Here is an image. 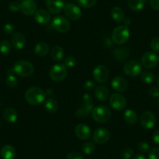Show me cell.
I'll return each mask as SVG.
<instances>
[{"mask_svg": "<svg viewBox=\"0 0 159 159\" xmlns=\"http://www.w3.org/2000/svg\"><path fill=\"white\" fill-rule=\"evenodd\" d=\"M149 159H159V148H154L150 151L148 154Z\"/></svg>", "mask_w": 159, "mask_h": 159, "instance_id": "cell-41", "label": "cell"}, {"mask_svg": "<svg viewBox=\"0 0 159 159\" xmlns=\"http://www.w3.org/2000/svg\"><path fill=\"white\" fill-rule=\"evenodd\" d=\"M134 155V150L130 148H126L121 153V157L123 159H130Z\"/></svg>", "mask_w": 159, "mask_h": 159, "instance_id": "cell-36", "label": "cell"}, {"mask_svg": "<svg viewBox=\"0 0 159 159\" xmlns=\"http://www.w3.org/2000/svg\"><path fill=\"white\" fill-rule=\"evenodd\" d=\"M158 62L157 55L152 52H147L141 57V65L145 69H153Z\"/></svg>", "mask_w": 159, "mask_h": 159, "instance_id": "cell-9", "label": "cell"}, {"mask_svg": "<svg viewBox=\"0 0 159 159\" xmlns=\"http://www.w3.org/2000/svg\"><path fill=\"white\" fill-rule=\"evenodd\" d=\"M158 105H159V101H158Z\"/></svg>", "mask_w": 159, "mask_h": 159, "instance_id": "cell-54", "label": "cell"}, {"mask_svg": "<svg viewBox=\"0 0 159 159\" xmlns=\"http://www.w3.org/2000/svg\"><path fill=\"white\" fill-rule=\"evenodd\" d=\"M6 84L9 88H14L17 86L18 80L14 75H10L7 76V80H6Z\"/></svg>", "mask_w": 159, "mask_h": 159, "instance_id": "cell-35", "label": "cell"}, {"mask_svg": "<svg viewBox=\"0 0 159 159\" xmlns=\"http://www.w3.org/2000/svg\"><path fill=\"white\" fill-rule=\"evenodd\" d=\"M11 51V45L7 40H4L0 42V52L2 55H8Z\"/></svg>", "mask_w": 159, "mask_h": 159, "instance_id": "cell-32", "label": "cell"}, {"mask_svg": "<svg viewBox=\"0 0 159 159\" xmlns=\"http://www.w3.org/2000/svg\"><path fill=\"white\" fill-rule=\"evenodd\" d=\"M67 69L63 64H56L49 70V76L52 80L56 82L62 81L66 77Z\"/></svg>", "mask_w": 159, "mask_h": 159, "instance_id": "cell-5", "label": "cell"}, {"mask_svg": "<svg viewBox=\"0 0 159 159\" xmlns=\"http://www.w3.org/2000/svg\"><path fill=\"white\" fill-rule=\"evenodd\" d=\"M156 123V117L153 112L150 111H143L140 116V124L144 129H152Z\"/></svg>", "mask_w": 159, "mask_h": 159, "instance_id": "cell-11", "label": "cell"}, {"mask_svg": "<svg viewBox=\"0 0 159 159\" xmlns=\"http://www.w3.org/2000/svg\"><path fill=\"white\" fill-rule=\"evenodd\" d=\"M66 159H84V157L81 154L76 152V151H73V152H70L67 154Z\"/></svg>", "mask_w": 159, "mask_h": 159, "instance_id": "cell-42", "label": "cell"}, {"mask_svg": "<svg viewBox=\"0 0 159 159\" xmlns=\"http://www.w3.org/2000/svg\"><path fill=\"white\" fill-rule=\"evenodd\" d=\"M3 30L7 34H12L15 30V27L11 24H7L4 26Z\"/></svg>", "mask_w": 159, "mask_h": 159, "instance_id": "cell-44", "label": "cell"}, {"mask_svg": "<svg viewBox=\"0 0 159 159\" xmlns=\"http://www.w3.org/2000/svg\"><path fill=\"white\" fill-rule=\"evenodd\" d=\"M9 9L11 12H13V13H16V12L20 11L21 10V3H20L19 2H12L9 5Z\"/></svg>", "mask_w": 159, "mask_h": 159, "instance_id": "cell-39", "label": "cell"}, {"mask_svg": "<svg viewBox=\"0 0 159 159\" xmlns=\"http://www.w3.org/2000/svg\"><path fill=\"white\" fill-rule=\"evenodd\" d=\"M123 23H124V25L127 27L128 25H129V24H130L131 20L129 19V17H126V18H125V20H124V21H123Z\"/></svg>", "mask_w": 159, "mask_h": 159, "instance_id": "cell-48", "label": "cell"}, {"mask_svg": "<svg viewBox=\"0 0 159 159\" xmlns=\"http://www.w3.org/2000/svg\"><path fill=\"white\" fill-rule=\"evenodd\" d=\"M110 138V133L106 128H98L93 134V140L96 143L103 144Z\"/></svg>", "mask_w": 159, "mask_h": 159, "instance_id": "cell-14", "label": "cell"}, {"mask_svg": "<svg viewBox=\"0 0 159 159\" xmlns=\"http://www.w3.org/2000/svg\"><path fill=\"white\" fill-rule=\"evenodd\" d=\"M45 108L48 112L54 113L59 109V103L56 99L49 98L47 99L46 102H45Z\"/></svg>", "mask_w": 159, "mask_h": 159, "instance_id": "cell-30", "label": "cell"}, {"mask_svg": "<svg viewBox=\"0 0 159 159\" xmlns=\"http://www.w3.org/2000/svg\"><path fill=\"white\" fill-rule=\"evenodd\" d=\"M140 79H141L142 81L145 84H151L155 79V76H154V73L151 71H145L141 73V76H140Z\"/></svg>", "mask_w": 159, "mask_h": 159, "instance_id": "cell-31", "label": "cell"}, {"mask_svg": "<svg viewBox=\"0 0 159 159\" xmlns=\"http://www.w3.org/2000/svg\"><path fill=\"white\" fill-rule=\"evenodd\" d=\"M95 144L92 142H87V143H84L81 147V150L84 154H91L95 151Z\"/></svg>", "mask_w": 159, "mask_h": 159, "instance_id": "cell-33", "label": "cell"}, {"mask_svg": "<svg viewBox=\"0 0 159 159\" xmlns=\"http://www.w3.org/2000/svg\"><path fill=\"white\" fill-rule=\"evenodd\" d=\"M64 13L69 19L72 20H77L81 16V10L77 6L68 3L64 7Z\"/></svg>", "mask_w": 159, "mask_h": 159, "instance_id": "cell-13", "label": "cell"}, {"mask_svg": "<svg viewBox=\"0 0 159 159\" xmlns=\"http://www.w3.org/2000/svg\"><path fill=\"white\" fill-rule=\"evenodd\" d=\"M1 157L3 159H14L16 157V150L11 145H5L0 151Z\"/></svg>", "mask_w": 159, "mask_h": 159, "instance_id": "cell-22", "label": "cell"}, {"mask_svg": "<svg viewBox=\"0 0 159 159\" xmlns=\"http://www.w3.org/2000/svg\"><path fill=\"white\" fill-rule=\"evenodd\" d=\"M111 16L112 19L114 20L116 22L118 23H122L125 20V14L123 10H122L120 7H116L112 8L111 11Z\"/></svg>", "mask_w": 159, "mask_h": 159, "instance_id": "cell-25", "label": "cell"}, {"mask_svg": "<svg viewBox=\"0 0 159 159\" xmlns=\"http://www.w3.org/2000/svg\"><path fill=\"white\" fill-rule=\"evenodd\" d=\"M129 35H130V32L128 27L125 25H120L116 27L113 30L112 34H111V39L113 42L116 44L122 45L127 42Z\"/></svg>", "mask_w": 159, "mask_h": 159, "instance_id": "cell-2", "label": "cell"}, {"mask_svg": "<svg viewBox=\"0 0 159 159\" xmlns=\"http://www.w3.org/2000/svg\"><path fill=\"white\" fill-rule=\"evenodd\" d=\"M157 85H158V87H159V75H158V77H157Z\"/></svg>", "mask_w": 159, "mask_h": 159, "instance_id": "cell-52", "label": "cell"}, {"mask_svg": "<svg viewBox=\"0 0 159 159\" xmlns=\"http://www.w3.org/2000/svg\"><path fill=\"white\" fill-rule=\"evenodd\" d=\"M15 73L20 76L27 77L30 76L34 73V66L30 62L25 60H20L16 62L13 66Z\"/></svg>", "mask_w": 159, "mask_h": 159, "instance_id": "cell-4", "label": "cell"}, {"mask_svg": "<svg viewBox=\"0 0 159 159\" xmlns=\"http://www.w3.org/2000/svg\"><path fill=\"white\" fill-rule=\"evenodd\" d=\"M11 43L13 46L16 49H22L26 44V38L24 34L20 32L15 33L11 38Z\"/></svg>", "mask_w": 159, "mask_h": 159, "instance_id": "cell-19", "label": "cell"}, {"mask_svg": "<svg viewBox=\"0 0 159 159\" xmlns=\"http://www.w3.org/2000/svg\"><path fill=\"white\" fill-rule=\"evenodd\" d=\"M45 92L38 87H31L25 92V98L32 105H39L45 101Z\"/></svg>", "mask_w": 159, "mask_h": 159, "instance_id": "cell-1", "label": "cell"}, {"mask_svg": "<svg viewBox=\"0 0 159 159\" xmlns=\"http://www.w3.org/2000/svg\"><path fill=\"white\" fill-rule=\"evenodd\" d=\"M94 87H95V83H94V81H93V80H88V81L85 82L84 89L87 90V91H91V90L94 89Z\"/></svg>", "mask_w": 159, "mask_h": 159, "instance_id": "cell-45", "label": "cell"}, {"mask_svg": "<svg viewBox=\"0 0 159 159\" xmlns=\"http://www.w3.org/2000/svg\"><path fill=\"white\" fill-rule=\"evenodd\" d=\"M133 159H146V157L143 155V154H137Z\"/></svg>", "mask_w": 159, "mask_h": 159, "instance_id": "cell-49", "label": "cell"}, {"mask_svg": "<svg viewBox=\"0 0 159 159\" xmlns=\"http://www.w3.org/2000/svg\"><path fill=\"white\" fill-rule=\"evenodd\" d=\"M148 93L153 98L159 97V88L157 87H151L148 90Z\"/></svg>", "mask_w": 159, "mask_h": 159, "instance_id": "cell-43", "label": "cell"}, {"mask_svg": "<svg viewBox=\"0 0 159 159\" xmlns=\"http://www.w3.org/2000/svg\"><path fill=\"white\" fill-rule=\"evenodd\" d=\"M77 2L83 8L89 9L95 5L97 0H77Z\"/></svg>", "mask_w": 159, "mask_h": 159, "instance_id": "cell-34", "label": "cell"}, {"mask_svg": "<svg viewBox=\"0 0 159 159\" xmlns=\"http://www.w3.org/2000/svg\"><path fill=\"white\" fill-rule=\"evenodd\" d=\"M93 102L90 94H87L84 96V102L81 107L78 108L76 111V116L78 118H84L88 116L93 110Z\"/></svg>", "mask_w": 159, "mask_h": 159, "instance_id": "cell-6", "label": "cell"}, {"mask_svg": "<svg viewBox=\"0 0 159 159\" xmlns=\"http://www.w3.org/2000/svg\"><path fill=\"white\" fill-rule=\"evenodd\" d=\"M37 10V2L35 0H23L21 2V11L27 16L34 14Z\"/></svg>", "mask_w": 159, "mask_h": 159, "instance_id": "cell-16", "label": "cell"}, {"mask_svg": "<svg viewBox=\"0 0 159 159\" xmlns=\"http://www.w3.org/2000/svg\"><path fill=\"white\" fill-rule=\"evenodd\" d=\"M3 117L8 123H13L17 120L18 114L13 108H7L3 111Z\"/></svg>", "mask_w": 159, "mask_h": 159, "instance_id": "cell-23", "label": "cell"}, {"mask_svg": "<svg viewBox=\"0 0 159 159\" xmlns=\"http://www.w3.org/2000/svg\"><path fill=\"white\" fill-rule=\"evenodd\" d=\"M53 94V90L52 89H48L45 92V95H52Z\"/></svg>", "mask_w": 159, "mask_h": 159, "instance_id": "cell-51", "label": "cell"}, {"mask_svg": "<svg viewBox=\"0 0 159 159\" xmlns=\"http://www.w3.org/2000/svg\"><path fill=\"white\" fill-rule=\"evenodd\" d=\"M75 134L80 140H86L91 137V131L88 126L83 123H80L75 128Z\"/></svg>", "mask_w": 159, "mask_h": 159, "instance_id": "cell-15", "label": "cell"}, {"mask_svg": "<svg viewBox=\"0 0 159 159\" xmlns=\"http://www.w3.org/2000/svg\"><path fill=\"white\" fill-rule=\"evenodd\" d=\"M92 117L94 121L98 123H106L111 119V112L109 108L104 105H98L93 108Z\"/></svg>", "mask_w": 159, "mask_h": 159, "instance_id": "cell-3", "label": "cell"}, {"mask_svg": "<svg viewBox=\"0 0 159 159\" xmlns=\"http://www.w3.org/2000/svg\"><path fill=\"white\" fill-rule=\"evenodd\" d=\"M109 73L105 66L99 65L94 68L93 71V77L98 83H105L108 80Z\"/></svg>", "mask_w": 159, "mask_h": 159, "instance_id": "cell-12", "label": "cell"}, {"mask_svg": "<svg viewBox=\"0 0 159 159\" xmlns=\"http://www.w3.org/2000/svg\"><path fill=\"white\" fill-rule=\"evenodd\" d=\"M49 51V46L46 42H39L34 47V52L38 56H45Z\"/></svg>", "mask_w": 159, "mask_h": 159, "instance_id": "cell-24", "label": "cell"}, {"mask_svg": "<svg viewBox=\"0 0 159 159\" xmlns=\"http://www.w3.org/2000/svg\"><path fill=\"white\" fill-rule=\"evenodd\" d=\"M109 104L111 108L116 111H121L126 107V100L123 95L119 93L111 94L109 98Z\"/></svg>", "mask_w": 159, "mask_h": 159, "instance_id": "cell-10", "label": "cell"}, {"mask_svg": "<svg viewBox=\"0 0 159 159\" xmlns=\"http://www.w3.org/2000/svg\"><path fill=\"white\" fill-rule=\"evenodd\" d=\"M138 150L142 153H147L150 149V146L147 142L145 141H140L137 145Z\"/></svg>", "mask_w": 159, "mask_h": 159, "instance_id": "cell-40", "label": "cell"}, {"mask_svg": "<svg viewBox=\"0 0 159 159\" xmlns=\"http://www.w3.org/2000/svg\"><path fill=\"white\" fill-rule=\"evenodd\" d=\"M111 87L115 91L118 92H123L127 89L128 82L122 76H116L111 80Z\"/></svg>", "mask_w": 159, "mask_h": 159, "instance_id": "cell-18", "label": "cell"}, {"mask_svg": "<svg viewBox=\"0 0 159 159\" xmlns=\"http://www.w3.org/2000/svg\"><path fill=\"white\" fill-rule=\"evenodd\" d=\"M147 0H128V7L134 11H140L143 10Z\"/></svg>", "mask_w": 159, "mask_h": 159, "instance_id": "cell-26", "label": "cell"}, {"mask_svg": "<svg viewBox=\"0 0 159 159\" xmlns=\"http://www.w3.org/2000/svg\"><path fill=\"white\" fill-rule=\"evenodd\" d=\"M153 141L157 144H159V129L156 130L153 134Z\"/></svg>", "mask_w": 159, "mask_h": 159, "instance_id": "cell-47", "label": "cell"}, {"mask_svg": "<svg viewBox=\"0 0 159 159\" xmlns=\"http://www.w3.org/2000/svg\"><path fill=\"white\" fill-rule=\"evenodd\" d=\"M50 56L52 59V60L56 61V62H59L64 56L63 49L60 46H58V45L54 46L51 49V52H50Z\"/></svg>", "mask_w": 159, "mask_h": 159, "instance_id": "cell-27", "label": "cell"}, {"mask_svg": "<svg viewBox=\"0 0 159 159\" xmlns=\"http://www.w3.org/2000/svg\"><path fill=\"white\" fill-rule=\"evenodd\" d=\"M151 48L154 53H159V37L153 38L151 42Z\"/></svg>", "mask_w": 159, "mask_h": 159, "instance_id": "cell-37", "label": "cell"}, {"mask_svg": "<svg viewBox=\"0 0 159 159\" xmlns=\"http://www.w3.org/2000/svg\"><path fill=\"white\" fill-rule=\"evenodd\" d=\"M48 10L53 14H58L64 8L63 0H45Z\"/></svg>", "mask_w": 159, "mask_h": 159, "instance_id": "cell-17", "label": "cell"}, {"mask_svg": "<svg viewBox=\"0 0 159 159\" xmlns=\"http://www.w3.org/2000/svg\"><path fill=\"white\" fill-rule=\"evenodd\" d=\"M64 65L66 67H69V68H72L76 65V59L73 56H67L64 61Z\"/></svg>", "mask_w": 159, "mask_h": 159, "instance_id": "cell-38", "label": "cell"}, {"mask_svg": "<svg viewBox=\"0 0 159 159\" xmlns=\"http://www.w3.org/2000/svg\"><path fill=\"white\" fill-rule=\"evenodd\" d=\"M14 70H13V69H8L7 71V76H10V75H13V73H14Z\"/></svg>", "mask_w": 159, "mask_h": 159, "instance_id": "cell-50", "label": "cell"}, {"mask_svg": "<svg viewBox=\"0 0 159 159\" xmlns=\"http://www.w3.org/2000/svg\"><path fill=\"white\" fill-rule=\"evenodd\" d=\"M34 19L38 24H46L51 20V16L46 10H38L34 13Z\"/></svg>", "mask_w": 159, "mask_h": 159, "instance_id": "cell-20", "label": "cell"}, {"mask_svg": "<svg viewBox=\"0 0 159 159\" xmlns=\"http://www.w3.org/2000/svg\"><path fill=\"white\" fill-rule=\"evenodd\" d=\"M142 66L136 60L127 61L123 66V72L127 76L135 77L141 73Z\"/></svg>", "mask_w": 159, "mask_h": 159, "instance_id": "cell-7", "label": "cell"}, {"mask_svg": "<svg viewBox=\"0 0 159 159\" xmlns=\"http://www.w3.org/2000/svg\"><path fill=\"white\" fill-rule=\"evenodd\" d=\"M157 59H158V62H159V56H157Z\"/></svg>", "mask_w": 159, "mask_h": 159, "instance_id": "cell-53", "label": "cell"}, {"mask_svg": "<svg viewBox=\"0 0 159 159\" xmlns=\"http://www.w3.org/2000/svg\"><path fill=\"white\" fill-rule=\"evenodd\" d=\"M124 120L126 121V123H127L128 124H134V123H137L138 117H137V114L132 109H128L126 110L124 112Z\"/></svg>", "mask_w": 159, "mask_h": 159, "instance_id": "cell-29", "label": "cell"}, {"mask_svg": "<svg viewBox=\"0 0 159 159\" xmlns=\"http://www.w3.org/2000/svg\"><path fill=\"white\" fill-rule=\"evenodd\" d=\"M52 26L57 31L66 33L70 28V24L68 20L62 16H56L52 21Z\"/></svg>", "mask_w": 159, "mask_h": 159, "instance_id": "cell-8", "label": "cell"}, {"mask_svg": "<svg viewBox=\"0 0 159 159\" xmlns=\"http://www.w3.org/2000/svg\"><path fill=\"white\" fill-rule=\"evenodd\" d=\"M94 95L98 100L100 101V102H104L108 98L109 91L106 87L100 85V86H98L94 90Z\"/></svg>", "mask_w": 159, "mask_h": 159, "instance_id": "cell-21", "label": "cell"}, {"mask_svg": "<svg viewBox=\"0 0 159 159\" xmlns=\"http://www.w3.org/2000/svg\"><path fill=\"white\" fill-rule=\"evenodd\" d=\"M129 51L126 48H118L115 49L113 52V56L117 60L123 61L125 60L129 56Z\"/></svg>", "mask_w": 159, "mask_h": 159, "instance_id": "cell-28", "label": "cell"}, {"mask_svg": "<svg viewBox=\"0 0 159 159\" xmlns=\"http://www.w3.org/2000/svg\"><path fill=\"white\" fill-rule=\"evenodd\" d=\"M150 6L154 10H159V0H150Z\"/></svg>", "mask_w": 159, "mask_h": 159, "instance_id": "cell-46", "label": "cell"}]
</instances>
